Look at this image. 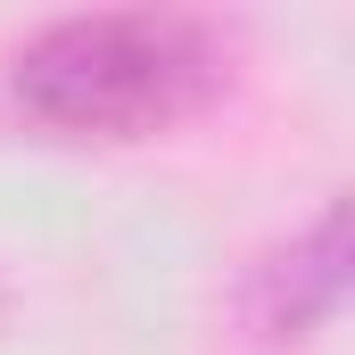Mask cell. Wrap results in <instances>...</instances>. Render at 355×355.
<instances>
[{"label": "cell", "mask_w": 355, "mask_h": 355, "mask_svg": "<svg viewBox=\"0 0 355 355\" xmlns=\"http://www.w3.org/2000/svg\"><path fill=\"white\" fill-rule=\"evenodd\" d=\"M17 107L67 141L174 132L232 83V42L182 8H83L17 50Z\"/></svg>", "instance_id": "cell-1"}, {"label": "cell", "mask_w": 355, "mask_h": 355, "mask_svg": "<svg viewBox=\"0 0 355 355\" xmlns=\"http://www.w3.org/2000/svg\"><path fill=\"white\" fill-rule=\"evenodd\" d=\"M347 297V207H322L297 240H281L257 257L240 306H248V331L289 347V339H314Z\"/></svg>", "instance_id": "cell-2"}]
</instances>
